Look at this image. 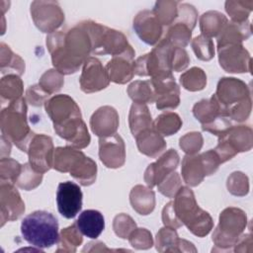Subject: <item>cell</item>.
<instances>
[{"label":"cell","mask_w":253,"mask_h":253,"mask_svg":"<svg viewBox=\"0 0 253 253\" xmlns=\"http://www.w3.org/2000/svg\"><path fill=\"white\" fill-rule=\"evenodd\" d=\"M46 46L54 69L75 73L92 53L90 37L81 23L66 31H55L46 37Z\"/></svg>","instance_id":"obj_1"},{"label":"cell","mask_w":253,"mask_h":253,"mask_svg":"<svg viewBox=\"0 0 253 253\" xmlns=\"http://www.w3.org/2000/svg\"><path fill=\"white\" fill-rule=\"evenodd\" d=\"M55 132L72 147L82 149L89 145L91 137L82 120L80 108L68 95H55L44 103Z\"/></svg>","instance_id":"obj_2"},{"label":"cell","mask_w":253,"mask_h":253,"mask_svg":"<svg viewBox=\"0 0 253 253\" xmlns=\"http://www.w3.org/2000/svg\"><path fill=\"white\" fill-rule=\"evenodd\" d=\"M213 97L227 118L238 123L249 118L252 109L251 93L242 80L234 77L220 78Z\"/></svg>","instance_id":"obj_3"},{"label":"cell","mask_w":253,"mask_h":253,"mask_svg":"<svg viewBox=\"0 0 253 253\" xmlns=\"http://www.w3.org/2000/svg\"><path fill=\"white\" fill-rule=\"evenodd\" d=\"M173 209L182 224L198 237L208 235L213 226L210 213L202 210L197 202L193 191L182 186L176 193L173 201Z\"/></svg>","instance_id":"obj_4"},{"label":"cell","mask_w":253,"mask_h":253,"mask_svg":"<svg viewBox=\"0 0 253 253\" xmlns=\"http://www.w3.org/2000/svg\"><path fill=\"white\" fill-rule=\"evenodd\" d=\"M0 127L2 134L18 148L27 152L35 133L27 122V103L25 98H19L1 111Z\"/></svg>","instance_id":"obj_5"},{"label":"cell","mask_w":253,"mask_h":253,"mask_svg":"<svg viewBox=\"0 0 253 253\" xmlns=\"http://www.w3.org/2000/svg\"><path fill=\"white\" fill-rule=\"evenodd\" d=\"M81 24L90 37L93 54L134 57L135 52L122 32L90 20L81 22Z\"/></svg>","instance_id":"obj_6"},{"label":"cell","mask_w":253,"mask_h":253,"mask_svg":"<svg viewBox=\"0 0 253 253\" xmlns=\"http://www.w3.org/2000/svg\"><path fill=\"white\" fill-rule=\"evenodd\" d=\"M21 233L29 244L39 249L51 247L59 239L57 218L48 211H36L24 217Z\"/></svg>","instance_id":"obj_7"},{"label":"cell","mask_w":253,"mask_h":253,"mask_svg":"<svg viewBox=\"0 0 253 253\" xmlns=\"http://www.w3.org/2000/svg\"><path fill=\"white\" fill-rule=\"evenodd\" d=\"M247 225V215L241 209L229 207L219 214L218 225L212 233L213 251H231Z\"/></svg>","instance_id":"obj_8"},{"label":"cell","mask_w":253,"mask_h":253,"mask_svg":"<svg viewBox=\"0 0 253 253\" xmlns=\"http://www.w3.org/2000/svg\"><path fill=\"white\" fill-rule=\"evenodd\" d=\"M253 145V131L248 126H231L218 135V142L213 149L221 163L231 159L239 152L248 151Z\"/></svg>","instance_id":"obj_9"},{"label":"cell","mask_w":253,"mask_h":253,"mask_svg":"<svg viewBox=\"0 0 253 253\" xmlns=\"http://www.w3.org/2000/svg\"><path fill=\"white\" fill-rule=\"evenodd\" d=\"M31 16L36 27L46 34L55 32L64 22V13L56 1H33Z\"/></svg>","instance_id":"obj_10"},{"label":"cell","mask_w":253,"mask_h":253,"mask_svg":"<svg viewBox=\"0 0 253 253\" xmlns=\"http://www.w3.org/2000/svg\"><path fill=\"white\" fill-rule=\"evenodd\" d=\"M54 146L50 136L35 134L28 147L29 163L40 173H45L53 167Z\"/></svg>","instance_id":"obj_11"},{"label":"cell","mask_w":253,"mask_h":253,"mask_svg":"<svg viewBox=\"0 0 253 253\" xmlns=\"http://www.w3.org/2000/svg\"><path fill=\"white\" fill-rule=\"evenodd\" d=\"M220 66L229 73L251 72V56L242 43L225 44L217 47Z\"/></svg>","instance_id":"obj_12"},{"label":"cell","mask_w":253,"mask_h":253,"mask_svg":"<svg viewBox=\"0 0 253 253\" xmlns=\"http://www.w3.org/2000/svg\"><path fill=\"white\" fill-rule=\"evenodd\" d=\"M79 83L81 90L84 93L90 94L108 87L110 77L101 61L96 57L89 56L83 63Z\"/></svg>","instance_id":"obj_13"},{"label":"cell","mask_w":253,"mask_h":253,"mask_svg":"<svg viewBox=\"0 0 253 253\" xmlns=\"http://www.w3.org/2000/svg\"><path fill=\"white\" fill-rule=\"evenodd\" d=\"M82 192L74 182L66 181L58 185L56 191V204L59 213L65 218H73L82 208Z\"/></svg>","instance_id":"obj_14"},{"label":"cell","mask_w":253,"mask_h":253,"mask_svg":"<svg viewBox=\"0 0 253 253\" xmlns=\"http://www.w3.org/2000/svg\"><path fill=\"white\" fill-rule=\"evenodd\" d=\"M156 108L158 110H174L180 104V89L173 75L150 79Z\"/></svg>","instance_id":"obj_15"},{"label":"cell","mask_w":253,"mask_h":253,"mask_svg":"<svg viewBox=\"0 0 253 253\" xmlns=\"http://www.w3.org/2000/svg\"><path fill=\"white\" fill-rule=\"evenodd\" d=\"M25 211V204L14 184L1 183L0 185V213L1 226L6 221L18 219Z\"/></svg>","instance_id":"obj_16"},{"label":"cell","mask_w":253,"mask_h":253,"mask_svg":"<svg viewBox=\"0 0 253 253\" xmlns=\"http://www.w3.org/2000/svg\"><path fill=\"white\" fill-rule=\"evenodd\" d=\"M99 157L108 168L122 167L126 162V147L123 138L118 133L107 137H100Z\"/></svg>","instance_id":"obj_17"},{"label":"cell","mask_w":253,"mask_h":253,"mask_svg":"<svg viewBox=\"0 0 253 253\" xmlns=\"http://www.w3.org/2000/svg\"><path fill=\"white\" fill-rule=\"evenodd\" d=\"M179 154L175 149H169L155 162L149 164L144 172V181L149 188L157 186L167 175L174 172L179 164Z\"/></svg>","instance_id":"obj_18"},{"label":"cell","mask_w":253,"mask_h":253,"mask_svg":"<svg viewBox=\"0 0 253 253\" xmlns=\"http://www.w3.org/2000/svg\"><path fill=\"white\" fill-rule=\"evenodd\" d=\"M133 30L138 38L147 44L153 45L160 42L163 26L150 10H142L133 19Z\"/></svg>","instance_id":"obj_19"},{"label":"cell","mask_w":253,"mask_h":253,"mask_svg":"<svg viewBox=\"0 0 253 253\" xmlns=\"http://www.w3.org/2000/svg\"><path fill=\"white\" fill-rule=\"evenodd\" d=\"M119 124V114L111 106L100 107L90 119L91 129L99 137H107L117 133Z\"/></svg>","instance_id":"obj_20"},{"label":"cell","mask_w":253,"mask_h":253,"mask_svg":"<svg viewBox=\"0 0 253 253\" xmlns=\"http://www.w3.org/2000/svg\"><path fill=\"white\" fill-rule=\"evenodd\" d=\"M135 140L139 152L151 158H156L166 148V141L163 135H161L154 126L140 131L135 136Z\"/></svg>","instance_id":"obj_21"},{"label":"cell","mask_w":253,"mask_h":253,"mask_svg":"<svg viewBox=\"0 0 253 253\" xmlns=\"http://www.w3.org/2000/svg\"><path fill=\"white\" fill-rule=\"evenodd\" d=\"M110 81L117 84H126L134 75V60L128 56H113L106 65Z\"/></svg>","instance_id":"obj_22"},{"label":"cell","mask_w":253,"mask_h":253,"mask_svg":"<svg viewBox=\"0 0 253 253\" xmlns=\"http://www.w3.org/2000/svg\"><path fill=\"white\" fill-rule=\"evenodd\" d=\"M181 173L183 180L187 185L191 187L200 185L204 178L208 176L201 154H187L182 160Z\"/></svg>","instance_id":"obj_23"},{"label":"cell","mask_w":253,"mask_h":253,"mask_svg":"<svg viewBox=\"0 0 253 253\" xmlns=\"http://www.w3.org/2000/svg\"><path fill=\"white\" fill-rule=\"evenodd\" d=\"M68 173L77 180L80 185L90 186L96 180L97 165L93 159L86 156L81 151L72 163Z\"/></svg>","instance_id":"obj_24"},{"label":"cell","mask_w":253,"mask_h":253,"mask_svg":"<svg viewBox=\"0 0 253 253\" xmlns=\"http://www.w3.org/2000/svg\"><path fill=\"white\" fill-rule=\"evenodd\" d=\"M76 224L83 235L96 239L105 228V219L99 211L86 210L79 214Z\"/></svg>","instance_id":"obj_25"},{"label":"cell","mask_w":253,"mask_h":253,"mask_svg":"<svg viewBox=\"0 0 253 253\" xmlns=\"http://www.w3.org/2000/svg\"><path fill=\"white\" fill-rule=\"evenodd\" d=\"M129 202L137 213L147 215L155 208V194L149 187L136 185L130 190Z\"/></svg>","instance_id":"obj_26"},{"label":"cell","mask_w":253,"mask_h":253,"mask_svg":"<svg viewBox=\"0 0 253 253\" xmlns=\"http://www.w3.org/2000/svg\"><path fill=\"white\" fill-rule=\"evenodd\" d=\"M251 24L249 21L244 23L229 22L221 31L217 38V47L225 44L242 43L251 36Z\"/></svg>","instance_id":"obj_27"},{"label":"cell","mask_w":253,"mask_h":253,"mask_svg":"<svg viewBox=\"0 0 253 253\" xmlns=\"http://www.w3.org/2000/svg\"><path fill=\"white\" fill-rule=\"evenodd\" d=\"M193 114L202 126L210 125L219 117H226L213 95L211 99H204L196 103L193 108Z\"/></svg>","instance_id":"obj_28"},{"label":"cell","mask_w":253,"mask_h":253,"mask_svg":"<svg viewBox=\"0 0 253 253\" xmlns=\"http://www.w3.org/2000/svg\"><path fill=\"white\" fill-rule=\"evenodd\" d=\"M128 124L129 129L134 137L140 131L153 127V121L147 106L144 104L133 103L129 110Z\"/></svg>","instance_id":"obj_29"},{"label":"cell","mask_w":253,"mask_h":253,"mask_svg":"<svg viewBox=\"0 0 253 253\" xmlns=\"http://www.w3.org/2000/svg\"><path fill=\"white\" fill-rule=\"evenodd\" d=\"M227 23V18L217 11H208L200 17V29L202 35L210 39L217 37Z\"/></svg>","instance_id":"obj_30"},{"label":"cell","mask_w":253,"mask_h":253,"mask_svg":"<svg viewBox=\"0 0 253 253\" xmlns=\"http://www.w3.org/2000/svg\"><path fill=\"white\" fill-rule=\"evenodd\" d=\"M0 66L3 74H17L20 76L25 72V61L4 42L0 43Z\"/></svg>","instance_id":"obj_31"},{"label":"cell","mask_w":253,"mask_h":253,"mask_svg":"<svg viewBox=\"0 0 253 253\" xmlns=\"http://www.w3.org/2000/svg\"><path fill=\"white\" fill-rule=\"evenodd\" d=\"M126 92L133 103L146 105L155 102L154 90L150 80H136L128 85Z\"/></svg>","instance_id":"obj_32"},{"label":"cell","mask_w":253,"mask_h":253,"mask_svg":"<svg viewBox=\"0 0 253 253\" xmlns=\"http://www.w3.org/2000/svg\"><path fill=\"white\" fill-rule=\"evenodd\" d=\"M82 241V233L77 224L74 223L60 231L56 252H76V248L81 245Z\"/></svg>","instance_id":"obj_33"},{"label":"cell","mask_w":253,"mask_h":253,"mask_svg":"<svg viewBox=\"0 0 253 253\" xmlns=\"http://www.w3.org/2000/svg\"><path fill=\"white\" fill-rule=\"evenodd\" d=\"M23 89V81L17 74H7L0 81V95L2 100L12 102L21 98Z\"/></svg>","instance_id":"obj_34"},{"label":"cell","mask_w":253,"mask_h":253,"mask_svg":"<svg viewBox=\"0 0 253 253\" xmlns=\"http://www.w3.org/2000/svg\"><path fill=\"white\" fill-rule=\"evenodd\" d=\"M154 128L165 136L176 133L182 126V120L178 114L173 112H166L159 115L153 122Z\"/></svg>","instance_id":"obj_35"},{"label":"cell","mask_w":253,"mask_h":253,"mask_svg":"<svg viewBox=\"0 0 253 253\" xmlns=\"http://www.w3.org/2000/svg\"><path fill=\"white\" fill-rule=\"evenodd\" d=\"M180 238L172 227H162L156 234L155 245L159 252H179Z\"/></svg>","instance_id":"obj_36"},{"label":"cell","mask_w":253,"mask_h":253,"mask_svg":"<svg viewBox=\"0 0 253 253\" xmlns=\"http://www.w3.org/2000/svg\"><path fill=\"white\" fill-rule=\"evenodd\" d=\"M179 2L171 0L157 1L151 10L162 26H169L173 24L178 16Z\"/></svg>","instance_id":"obj_37"},{"label":"cell","mask_w":253,"mask_h":253,"mask_svg":"<svg viewBox=\"0 0 253 253\" xmlns=\"http://www.w3.org/2000/svg\"><path fill=\"white\" fill-rule=\"evenodd\" d=\"M182 86L191 92L201 91L207 85V75L200 67H192L180 76Z\"/></svg>","instance_id":"obj_38"},{"label":"cell","mask_w":253,"mask_h":253,"mask_svg":"<svg viewBox=\"0 0 253 253\" xmlns=\"http://www.w3.org/2000/svg\"><path fill=\"white\" fill-rule=\"evenodd\" d=\"M42 173L36 171L28 162L22 165L21 172L15 184L23 190L31 191L37 188L42 183Z\"/></svg>","instance_id":"obj_39"},{"label":"cell","mask_w":253,"mask_h":253,"mask_svg":"<svg viewBox=\"0 0 253 253\" xmlns=\"http://www.w3.org/2000/svg\"><path fill=\"white\" fill-rule=\"evenodd\" d=\"M191 37L192 30L185 24L176 22L168 29L165 39L174 46L184 48L189 44Z\"/></svg>","instance_id":"obj_40"},{"label":"cell","mask_w":253,"mask_h":253,"mask_svg":"<svg viewBox=\"0 0 253 253\" xmlns=\"http://www.w3.org/2000/svg\"><path fill=\"white\" fill-rule=\"evenodd\" d=\"M253 9V1L230 0L225 2V11L231 18V22L244 23Z\"/></svg>","instance_id":"obj_41"},{"label":"cell","mask_w":253,"mask_h":253,"mask_svg":"<svg viewBox=\"0 0 253 253\" xmlns=\"http://www.w3.org/2000/svg\"><path fill=\"white\" fill-rule=\"evenodd\" d=\"M64 84L63 74L56 69L46 70L40 78L39 85L49 95L58 92Z\"/></svg>","instance_id":"obj_42"},{"label":"cell","mask_w":253,"mask_h":253,"mask_svg":"<svg viewBox=\"0 0 253 253\" xmlns=\"http://www.w3.org/2000/svg\"><path fill=\"white\" fill-rule=\"evenodd\" d=\"M192 47L196 56L203 61H209L214 56L213 42L206 36L196 37L192 41Z\"/></svg>","instance_id":"obj_43"},{"label":"cell","mask_w":253,"mask_h":253,"mask_svg":"<svg viewBox=\"0 0 253 253\" xmlns=\"http://www.w3.org/2000/svg\"><path fill=\"white\" fill-rule=\"evenodd\" d=\"M22 165L9 157H3L0 160V180L1 183L15 184L21 172Z\"/></svg>","instance_id":"obj_44"},{"label":"cell","mask_w":253,"mask_h":253,"mask_svg":"<svg viewBox=\"0 0 253 253\" xmlns=\"http://www.w3.org/2000/svg\"><path fill=\"white\" fill-rule=\"evenodd\" d=\"M227 190L230 194L238 197H243L249 192L248 177L239 171H235L229 175L226 182Z\"/></svg>","instance_id":"obj_45"},{"label":"cell","mask_w":253,"mask_h":253,"mask_svg":"<svg viewBox=\"0 0 253 253\" xmlns=\"http://www.w3.org/2000/svg\"><path fill=\"white\" fill-rule=\"evenodd\" d=\"M136 228V223L131 216L126 213H119L115 216L113 221V229L115 233L123 238H128L129 234Z\"/></svg>","instance_id":"obj_46"},{"label":"cell","mask_w":253,"mask_h":253,"mask_svg":"<svg viewBox=\"0 0 253 253\" xmlns=\"http://www.w3.org/2000/svg\"><path fill=\"white\" fill-rule=\"evenodd\" d=\"M203 136L198 131L188 132L183 135L179 140V145L182 150L189 155L197 154L203 146Z\"/></svg>","instance_id":"obj_47"},{"label":"cell","mask_w":253,"mask_h":253,"mask_svg":"<svg viewBox=\"0 0 253 253\" xmlns=\"http://www.w3.org/2000/svg\"><path fill=\"white\" fill-rule=\"evenodd\" d=\"M182 187V181L178 173L172 172L169 175H167L158 185L157 189L158 191L166 196L167 198H174L176 193L179 191V189Z\"/></svg>","instance_id":"obj_48"},{"label":"cell","mask_w":253,"mask_h":253,"mask_svg":"<svg viewBox=\"0 0 253 253\" xmlns=\"http://www.w3.org/2000/svg\"><path fill=\"white\" fill-rule=\"evenodd\" d=\"M128 241L135 249H149L153 245L151 232L146 228H135L129 234Z\"/></svg>","instance_id":"obj_49"},{"label":"cell","mask_w":253,"mask_h":253,"mask_svg":"<svg viewBox=\"0 0 253 253\" xmlns=\"http://www.w3.org/2000/svg\"><path fill=\"white\" fill-rule=\"evenodd\" d=\"M198 19V11L196 8L188 3H182L178 5V16L177 22L185 24L188 26L192 31L196 27Z\"/></svg>","instance_id":"obj_50"},{"label":"cell","mask_w":253,"mask_h":253,"mask_svg":"<svg viewBox=\"0 0 253 253\" xmlns=\"http://www.w3.org/2000/svg\"><path fill=\"white\" fill-rule=\"evenodd\" d=\"M49 94L46 93L39 84L30 86L26 92V101L30 103L32 106L41 107L43 105L48 99Z\"/></svg>","instance_id":"obj_51"},{"label":"cell","mask_w":253,"mask_h":253,"mask_svg":"<svg viewBox=\"0 0 253 253\" xmlns=\"http://www.w3.org/2000/svg\"><path fill=\"white\" fill-rule=\"evenodd\" d=\"M190 63V58L187 51L181 47H174L172 59V71L180 72L187 68Z\"/></svg>","instance_id":"obj_52"},{"label":"cell","mask_w":253,"mask_h":253,"mask_svg":"<svg viewBox=\"0 0 253 253\" xmlns=\"http://www.w3.org/2000/svg\"><path fill=\"white\" fill-rule=\"evenodd\" d=\"M162 221L165 226L172 227V228H179L183 224L181 221L178 219L174 209H173V201L169 202L168 204L165 205V207L162 210Z\"/></svg>","instance_id":"obj_53"},{"label":"cell","mask_w":253,"mask_h":253,"mask_svg":"<svg viewBox=\"0 0 253 253\" xmlns=\"http://www.w3.org/2000/svg\"><path fill=\"white\" fill-rule=\"evenodd\" d=\"M252 235L251 233L241 234L234 245L235 252H252Z\"/></svg>","instance_id":"obj_54"},{"label":"cell","mask_w":253,"mask_h":253,"mask_svg":"<svg viewBox=\"0 0 253 253\" xmlns=\"http://www.w3.org/2000/svg\"><path fill=\"white\" fill-rule=\"evenodd\" d=\"M11 150V141L5 136L1 135V158L9 156Z\"/></svg>","instance_id":"obj_55"}]
</instances>
